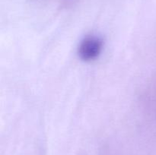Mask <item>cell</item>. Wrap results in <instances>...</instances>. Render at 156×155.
I'll return each mask as SVG.
<instances>
[{"label":"cell","mask_w":156,"mask_h":155,"mask_svg":"<svg viewBox=\"0 0 156 155\" xmlns=\"http://www.w3.org/2000/svg\"><path fill=\"white\" fill-rule=\"evenodd\" d=\"M103 48V41L95 36H87L79 46V55L84 61H91L98 57Z\"/></svg>","instance_id":"6da1fadb"}]
</instances>
